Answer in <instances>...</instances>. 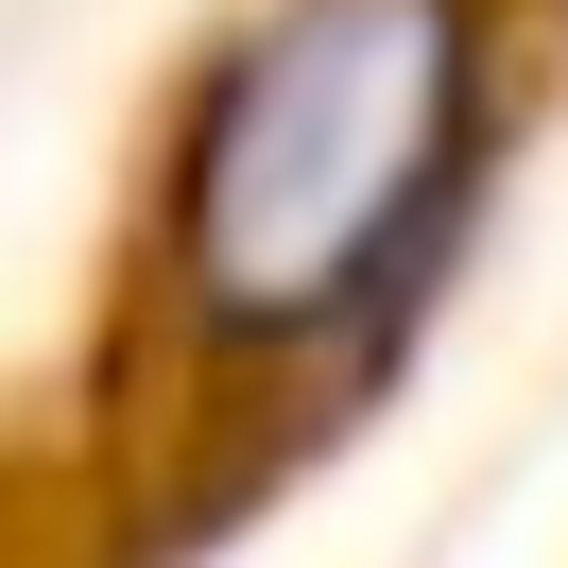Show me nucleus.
Listing matches in <instances>:
<instances>
[{
	"instance_id": "obj_1",
	"label": "nucleus",
	"mask_w": 568,
	"mask_h": 568,
	"mask_svg": "<svg viewBox=\"0 0 568 568\" xmlns=\"http://www.w3.org/2000/svg\"><path fill=\"white\" fill-rule=\"evenodd\" d=\"M499 18L483 0H258L155 173V327L224 396L362 379L483 224Z\"/></svg>"
}]
</instances>
